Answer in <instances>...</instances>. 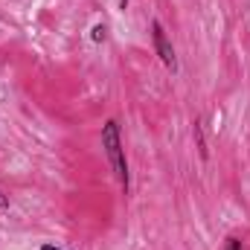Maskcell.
<instances>
[{
    "label": "cell",
    "mask_w": 250,
    "mask_h": 250,
    "mask_svg": "<svg viewBox=\"0 0 250 250\" xmlns=\"http://www.w3.org/2000/svg\"><path fill=\"white\" fill-rule=\"evenodd\" d=\"M102 148H105V157H108V163H111L123 192L128 195V187H131L128 181L131 178H128V160H125V146H123V134H120V123L117 120H108L102 125Z\"/></svg>",
    "instance_id": "1"
},
{
    "label": "cell",
    "mask_w": 250,
    "mask_h": 250,
    "mask_svg": "<svg viewBox=\"0 0 250 250\" xmlns=\"http://www.w3.org/2000/svg\"><path fill=\"white\" fill-rule=\"evenodd\" d=\"M0 209H9V195L0 189Z\"/></svg>",
    "instance_id": "6"
},
{
    "label": "cell",
    "mask_w": 250,
    "mask_h": 250,
    "mask_svg": "<svg viewBox=\"0 0 250 250\" xmlns=\"http://www.w3.org/2000/svg\"><path fill=\"white\" fill-rule=\"evenodd\" d=\"M151 44H154V53L160 56V62L166 64L169 70H175V67H178L175 47H172V41H169V35H166V29H163V23H160V21H151Z\"/></svg>",
    "instance_id": "2"
},
{
    "label": "cell",
    "mask_w": 250,
    "mask_h": 250,
    "mask_svg": "<svg viewBox=\"0 0 250 250\" xmlns=\"http://www.w3.org/2000/svg\"><path fill=\"white\" fill-rule=\"evenodd\" d=\"M224 250H242V239H236V236H230V239L224 242Z\"/></svg>",
    "instance_id": "5"
},
{
    "label": "cell",
    "mask_w": 250,
    "mask_h": 250,
    "mask_svg": "<svg viewBox=\"0 0 250 250\" xmlns=\"http://www.w3.org/2000/svg\"><path fill=\"white\" fill-rule=\"evenodd\" d=\"M41 250H62V248H56V245H41Z\"/></svg>",
    "instance_id": "7"
},
{
    "label": "cell",
    "mask_w": 250,
    "mask_h": 250,
    "mask_svg": "<svg viewBox=\"0 0 250 250\" xmlns=\"http://www.w3.org/2000/svg\"><path fill=\"white\" fill-rule=\"evenodd\" d=\"M90 38H93L96 44H102V41L108 38V26H105V23H96V26H93V35H90Z\"/></svg>",
    "instance_id": "4"
},
{
    "label": "cell",
    "mask_w": 250,
    "mask_h": 250,
    "mask_svg": "<svg viewBox=\"0 0 250 250\" xmlns=\"http://www.w3.org/2000/svg\"><path fill=\"white\" fill-rule=\"evenodd\" d=\"M120 9H123V12L128 9V0H120Z\"/></svg>",
    "instance_id": "8"
},
{
    "label": "cell",
    "mask_w": 250,
    "mask_h": 250,
    "mask_svg": "<svg viewBox=\"0 0 250 250\" xmlns=\"http://www.w3.org/2000/svg\"><path fill=\"white\" fill-rule=\"evenodd\" d=\"M192 134H195V146H198L201 157L207 160V140H204V128H201V120H195V123H192Z\"/></svg>",
    "instance_id": "3"
}]
</instances>
